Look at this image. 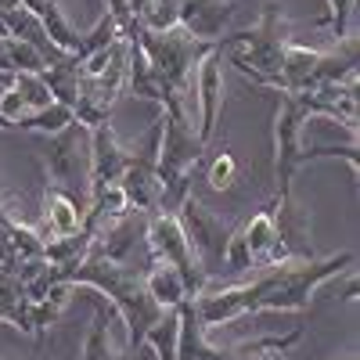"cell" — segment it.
I'll use <instances>...</instances> for the list:
<instances>
[{"label":"cell","mask_w":360,"mask_h":360,"mask_svg":"<svg viewBox=\"0 0 360 360\" xmlns=\"http://www.w3.org/2000/svg\"><path fill=\"white\" fill-rule=\"evenodd\" d=\"M224 266L227 270H252L256 266V259H252V252H249V245H245V238H242V231H231V238H227V249H224Z\"/></svg>","instance_id":"obj_27"},{"label":"cell","mask_w":360,"mask_h":360,"mask_svg":"<svg viewBox=\"0 0 360 360\" xmlns=\"http://www.w3.org/2000/svg\"><path fill=\"white\" fill-rule=\"evenodd\" d=\"M144 346L155 349V360H176V310H166L152 332L144 335Z\"/></svg>","instance_id":"obj_21"},{"label":"cell","mask_w":360,"mask_h":360,"mask_svg":"<svg viewBox=\"0 0 360 360\" xmlns=\"http://www.w3.org/2000/svg\"><path fill=\"white\" fill-rule=\"evenodd\" d=\"M278 94V108H274V184H278V198L292 195V176L303 166V130H307V112L299 105L295 94L274 90Z\"/></svg>","instance_id":"obj_7"},{"label":"cell","mask_w":360,"mask_h":360,"mask_svg":"<svg viewBox=\"0 0 360 360\" xmlns=\"http://www.w3.org/2000/svg\"><path fill=\"white\" fill-rule=\"evenodd\" d=\"M224 47L227 40H220L213 51H209L198 69H195V79H191V90H195V108H198V141L209 144L217 134V123H220V112H224Z\"/></svg>","instance_id":"obj_9"},{"label":"cell","mask_w":360,"mask_h":360,"mask_svg":"<svg viewBox=\"0 0 360 360\" xmlns=\"http://www.w3.org/2000/svg\"><path fill=\"white\" fill-rule=\"evenodd\" d=\"M144 238H148V249H152V259L155 263H169L180 270V278L188 285V295H202L205 285H209V270L198 263L191 242L184 227H180L176 213H148V227H144Z\"/></svg>","instance_id":"obj_6"},{"label":"cell","mask_w":360,"mask_h":360,"mask_svg":"<svg viewBox=\"0 0 360 360\" xmlns=\"http://www.w3.org/2000/svg\"><path fill=\"white\" fill-rule=\"evenodd\" d=\"M127 162H130V152L119 144L112 123L90 130V198H98L108 184H119Z\"/></svg>","instance_id":"obj_11"},{"label":"cell","mask_w":360,"mask_h":360,"mask_svg":"<svg viewBox=\"0 0 360 360\" xmlns=\"http://www.w3.org/2000/svg\"><path fill=\"white\" fill-rule=\"evenodd\" d=\"M274 224H278V245L288 259H314V238H310V213L292 195L274 198Z\"/></svg>","instance_id":"obj_13"},{"label":"cell","mask_w":360,"mask_h":360,"mask_svg":"<svg viewBox=\"0 0 360 360\" xmlns=\"http://www.w3.org/2000/svg\"><path fill=\"white\" fill-rule=\"evenodd\" d=\"M227 44H245V51H238L231 62L245 79H252V86L274 90L278 86V69H281V54L292 44L288 40V18L278 0H266L259 8L256 25L242 29V33H227Z\"/></svg>","instance_id":"obj_4"},{"label":"cell","mask_w":360,"mask_h":360,"mask_svg":"<svg viewBox=\"0 0 360 360\" xmlns=\"http://www.w3.org/2000/svg\"><path fill=\"white\" fill-rule=\"evenodd\" d=\"M0 321L15 324L18 332H29L33 335V317H29V299L18 285L15 274H4L0 278Z\"/></svg>","instance_id":"obj_20"},{"label":"cell","mask_w":360,"mask_h":360,"mask_svg":"<svg viewBox=\"0 0 360 360\" xmlns=\"http://www.w3.org/2000/svg\"><path fill=\"white\" fill-rule=\"evenodd\" d=\"M176 220L184 227L188 242L198 256V263L213 274V270L224 266V249H227V238H231V224H224V217H217L209 205H202L195 195H188L176 209Z\"/></svg>","instance_id":"obj_8"},{"label":"cell","mask_w":360,"mask_h":360,"mask_svg":"<svg viewBox=\"0 0 360 360\" xmlns=\"http://www.w3.org/2000/svg\"><path fill=\"white\" fill-rule=\"evenodd\" d=\"M321 58L324 51L303 47V44H288L281 54V69H278V86L285 94H303V90L317 86V72H321Z\"/></svg>","instance_id":"obj_14"},{"label":"cell","mask_w":360,"mask_h":360,"mask_svg":"<svg viewBox=\"0 0 360 360\" xmlns=\"http://www.w3.org/2000/svg\"><path fill=\"white\" fill-rule=\"evenodd\" d=\"M353 4H356V0H328V18H324L321 25H328V29H332L335 44L349 37V22H353Z\"/></svg>","instance_id":"obj_26"},{"label":"cell","mask_w":360,"mask_h":360,"mask_svg":"<svg viewBox=\"0 0 360 360\" xmlns=\"http://www.w3.org/2000/svg\"><path fill=\"white\" fill-rule=\"evenodd\" d=\"M205 180H209L213 191H234V184H238V159L231 152H220L213 162H209Z\"/></svg>","instance_id":"obj_25"},{"label":"cell","mask_w":360,"mask_h":360,"mask_svg":"<svg viewBox=\"0 0 360 360\" xmlns=\"http://www.w3.org/2000/svg\"><path fill=\"white\" fill-rule=\"evenodd\" d=\"M86 217V202H79L76 195H69L58 184H44V198H40V238H65L76 234L83 227Z\"/></svg>","instance_id":"obj_12"},{"label":"cell","mask_w":360,"mask_h":360,"mask_svg":"<svg viewBox=\"0 0 360 360\" xmlns=\"http://www.w3.org/2000/svg\"><path fill=\"white\" fill-rule=\"evenodd\" d=\"M4 47H8V58H11V69L15 72H44L47 62H44V54L37 47H29L15 37H4Z\"/></svg>","instance_id":"obj_24"},{"label":"cell","mask_w":360,"mask_h":360,"mask_svg":"<svg viewBox=\"0 0 360 360\" xmlns=\"http://www.w3.org/2000/svg\"><path fill=\"white\" fill-rule=\"evenodd\" d=\"M37 155L44 162L47 184L65 188L69 195L90 205V127L72 119L62 134L40 137Z\"/></svg>","instance_id":"obj_5"},{"label":"cell","mask_w":360,"mask_h":360,"mask_svg":"<svg viewBox=\"0 0 360 360\" xmlns=\"http://www.w3.org/2000/svg\"><path fill=\"white\" fill-rule=\"evenodd\" d=\"M72 119H76V112H72L69 105L54 101V105H47V108L25 112L18 123H15V130H22V134H37V137H51V134H62V130L72 123Z\"/></svg>","instance_id":"obj_19"},{"label":"cell","mask_w":360,"mask_h":360,"mask_svg":"<svg viewBox=\"0 0 360 360\" xmlns=\"http://www.w3.org/2000/svg\"><path fill=\"white\" fill-rule=\"evenodd\" d=\"M115 317L112 307H105V299L94 292V321L86 328V339L79 346V360H130L134 353L130 349H119L112 342V332H108V321Z\"/></svg>","instance_id":"obj_16"},{"label":"cell","mask_w":360,"mask_h":360,"mask_svg":"<svg viewBox=\"0 0 360 360\" xmlns=\"http://www.w3.org/2000/svg\"><path fill=\"white\" fill-rule=\"evenodd\" d=\"M0 195H4V176H0Z\"/></svg>","instance_id":"obj_31"},{"label":"cell","mask_w":360,"mask_h":360,"mask_svg":"<svg viewBox=\"0 0 360 360\" xmlns=\"http://www.w3.org/2000/svg\"><path fill=\"white\" fill-rule=\"evenodd\" d=\"M11 86L22 94V101H25V108H29V112L54 105L51 86L44 83V76H40V72H15V76H11Z\"/></svg>","instance_id":"obj_22"},{"label":"cell","mask_w":360,"mask_h":360,"mask_svg":"<svg viewBox=\"0 0 360 360\" xmlns=\"http://www.w3.org/2000/svg\"><path fill=\"white\" fill-rule=\"evenodd\" d=\"M72 288H76V285H69V281H51V288H47L40 299H33V303H29V317H33V335H37V339H44L47 328L62 317L65 303L72 299Z\"/></svg>","instance_id":"obj_18"},{"label":"cell","mask_w":360,"mask_h":360,"mask_svg":"<svg viewBox=\"0 0 360 360\" xmlns=\"http://www.w3.org/2000/svg\"><path fill=\"white\" fill-rule=\"evenodd\" d=\"M4 274H8V270H4V266H0V278H4Z\"/></svg>","instance_id":"obj_32"},{"label":"cell","mask_w":360,"mask_h":360,"mask_svg":"<svg viewBox=\"0 0 360 360\" xmlns=\"http://www.w3.org/2000/svg\"><path fill=\"white\" fill-rule=\"evenodd\" d=\"M51 281H69L76 288H90L101 299H108V307L119 314V321L127 324V349L137 353L144 346V335L152 332V324L166 314L144 288V274L134 266L112 263L105 256H86L83 263L72 266H47Z\"/></svg>","instance_id":"obj_1"},{"label":"cell","mask_w":360,"mask_h":360,"mask_svg":"<svg viewBox=\"0 0 360 360\" xmlns=\"http://www.w3.org/2000/svg\"><path fill=\"white\" fill-rule=\"evenodd\" d=\"M356 252H335V256H324V259H281V263H270L259 266L252 281L245 285V303L249 314H299L310 307V299L321 285L335 281L339 274L353 270Z\"/></svg>","instance_id":"obj_2"},{"label":"cell","mask_w":360,"mask_h":360,"mask_svg":"<svg viewBox=\"0 0 360 360\" xmlns=\"http://www.w3.org/2000/svg\"><path fill=\"white\" fill-rule=\"evenodd\" d=\"M162 115V141H159V184H162V213H176L180 202L191 195V176L202 166L205 144L198 141L195 119L188 112H166Z\"/></svg>","instance_id":"obj_3"},{"label":"cell","mask_w":360,"mask_h":360,"mask_svg":"<svg viewBox=\"0 0 360 360\" xmlns=\"http://www.w3.org/2000/svg\"><path fill=\"white\" fill-rule=\"evenodd\" d=\"M144 288L159 303V310H176L184 299H191L184 278H180V270L169 266V263H152L148 266L144 270Z\"/></svg>","instance_id":"obj_17"},{"label":"cell","mask_w":360,"mask_h":360,"mask_svg":"<svg viewBox=\"0 0 360 360\" xmlns=\"http://www.w3.org/2000/svg\"><path fill=\"white\" fill-rule=\"evenodd\" d=\"M328 360H356V356H328Z\"/></svg>","instance_id":"obj_30"},{"label":"cell","mask_w":360,"mask_h":360,"mask_svg":"<svg viewBox=\"0 0 360 360\" xmlns=\"http://www.w3.org/2000/svg\"><path fill=\"white\" fill-rule=\"evenodd\" d=\"M242 238H245V245H249V252H252V259H256V266H270V263H281V259H288L285 252H281V245H278V224H274V202L270 205H263L259 213H252L242 227Z\"/></svg>","instance_id":"obj_15"},{"label":"cell","mask_w":360,"mask_h":360,"mask_svg":"<svg viewBox=\"0 0 360 360\" xmlns=\"http://www.w3.org/2000/svg\"><path fill=\"white\" fill-rule=\"evenodd\" d=\"M242 360H278V353H266L263 349V353H252V356H242Z\"/></svg>","instance_id":"obj_29"},{"label":"cell","mask_w":360,"mask_h":360,"mask_svg":"<svg viewBox=\"0 0 360 360\" xmlns=\"http://www.w3.org/2000/svg\"><path fill=\"white\" fill-rule=\"evenodd\" d=\"M15 8H25V0H0V15H4V11H15Z\"/></svg>","instance_id":"obj_28"},{"label":"cell","mask_w":360,"mask_h":360,"mask_svg":"<svg viewBox=\"0 0 360 360\" xmlns=\"http://www.w3.org/2000/svg\"><path fill=\"white\" fill-rule=\"evenodd\" d=\"M180 4V29L202 44H220L231 33L238 15L234 0H176Z\"/></svg>","instance_id":"obj_10"},{"label":"cell","mask_w":360,"mask_h":360,"mask_svg":"<svg viewBox=\"0 0 360 360\" xmlns=\"http://www.w3.org/2000/svg\"><path fill=\"white\" fill-rule=\"evenodd\" d=\"M0 360H4V356H0Z\"/></svg>","instance_id":"obj_33"},{"label":"cell","mask_w":360,"mask_h":360,"mask_svg":"<svg viewBox=\"0 0 360 360\" xmlns=\"http://www.w3.org/2000/svg\"><path fill=\"white\" fill-rule=\"evenodd\" d=\"M317 159H342V162L349 166L353 180H356V173H360V148H356V141H349V144H321V148H303V166H307V162H317Z\"/></svg>","instance_id":"obj_23"}]
</instances>
